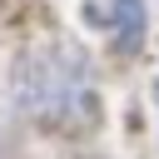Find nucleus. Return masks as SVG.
<instances>
[{
    "label": "nucleus",
    "mask_w": 159,
    "mask_h": 159,
    "mask_svg": "<svg viewBox=\"0 0 159 159\" xmlns=\"http://www.w3.org/2000/svg\"><path fill=\"white\" fill-rule=\"evenodd\" d=\"M89 25L114 40V50L134 55L144 45V0H84Z\"/></svg>",
    "instance_id": "1"
},
{
    "label": "nucleus",
    "mask_w": 159,
    "mask_h": 159,
    "mask_svg": "<svg viewBox=\"0 0 159 159\" xmlns=\"http://www.w3.org/2000/svg\"><path fill=\"white\" fill-rule=\"evenodd\" d=\"M154 104H159V84H154Z\"/></svg>",
    "instance_id": "2"
}]
</instances>
